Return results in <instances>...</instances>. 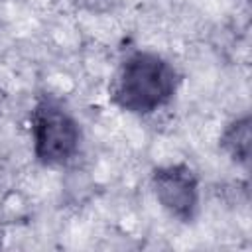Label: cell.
<instances>
[{
	"instance_id": "cell-5",
	"label": "cell",
	"mask_w": 252,
	"mask_h": 252,
	"mask_svg": "<svg viewBox=\"0 0 252 252\" xmlns=\"http://www.w3.org/2000/svg\"><path fill=\"white\" fill-rule=\"evenodd\" d=\"M0 242H2V226H0Z\"/></svg>"
},
{
	"instance_id": "cell-3",
	"label": "cell",
	"mask_w": 252,
	"mask_h": 252,
	"mask_svg": "<svg viewBox=\"0 0 252 252\" xmlns=\"http://www.w3.org/2000/svg\"><path fill=\"white\" fill-rule=\"evenodd\" d=\"M154 193L159 205L175 219L193 220L199 207V183L193 169L185 163L158 167L152 175Z\"/></svg>"
},
{
	"instance_id": "cell-1",
	"label": "cell",
	"mask_w": 252,
	"mask_h": 252,
	"mask_svg": "<svg viewBox=\"0 0 252 252\" xmlns=\"http://www.w3.org/2000/svg\"><path fill=\"white\" fill-rule=\"evenodd\" d=\"M177 83V71L163 57L150 51H134L120 65L110 96L122 110L150 114L173 98Z\"/></svg>"
},
{
	"instance_id": "cell-2",
	"label": "cell",
	"mask_w": 252,
	"mask_h": 252,
	"mask_svg": "<svg viewBox=\"0 0 252 252\" xmlns=\"http://www.w3.org/2000/svg\"><path fill=\"white\" fill-rule=\"evenodd\" d=\"M32 136L35 158L45 165H59L69 161L81 142L77 120L51 98L37 102L32 114Z\"/></svg>"
},
{
	"instance_id": "cell-4",
	"label": "cell",
	"mask_w": 252,
	"mask_h": 252,
	"mask_svg": "<svg viewBox=\"0 0 252 252\" xmlns=\"http://www.w3.org/2000/svg\"><path fill=\"white\" fill-rule=\"evenodd\" d=\"M250 140H252V136H250V118L242 116V118H236L234 122L228 124V128L224 130V134L220 138V144L234 161H238L242 165H248Z\"/></svg>"
}]
</instances>
